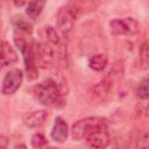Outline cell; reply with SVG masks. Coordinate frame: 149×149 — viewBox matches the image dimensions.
I'll return each mask as SVG.
<instances>
[{
    "instance_id": "1",
    "label": "cell",
    "mask_w": 149,
    "mask_h": 149,
    "mask_svg": "<svg viewBox=\"0 0 149 149\" xmlns=\"http://www.w3.org/2000/svg\"><path fill=\"white\" fill-rule=\"evenodd\" d=\"M69 92L66 79L61 74H54L38 83L34 87L36 100L43 106L62 107L65 104V97Z\"/></svg>"
},
{
    "instance_id": "2",
    "label": "cell",
    "mask_w": 149,
    "mask_h": 149,
    "mask_svg": "<svg viewBox=\"0 0 149 149\" xmlns=\"http://www.w3.org/2000/svg\"><path fill=\"white\" fill-rule=\"evenodd\" d=\"M102 127H107L105 119L98 118V116L84 118L78 120L76 123H73L71 128V136L73 140H77V141L86 140L88 135H91L93 132Z\"/></svg>"
},
{
    "instance_id": "3",
    "label": "cell",
    "mask_w": 149,
    "mask_h": 149,
    "mask_svg": "<svg viewBox=\"0 0 149 149\" xmlns=\"http://www.w3.org/2000/svg\"><path fill=\"white\" fill-rule=\"evenodd\" d=\"M115 81H113L107 74L97 84H94L88 91H87V99L93 105H100L106 102L111 95L114 87Z\"/></svg>"
},
{
    "instance_id": "4",
    "label": "cell",
    "mask_w": 149,
    "mask_h": 149,
    "mask_svg": "<svg viewBox=\"0 0 149 149\" xmlns=\"http://www.w3.org/2000/svg\"><path fill=\"white\" fill-rule=\"evenodd\" d=\"M109 29L113 35L133 36L140 33V23L134 17L114 19L109 22Z\"/></svg>"
},
{
    "instance_id": "5",
    "label": "cell",
    "mask_w": 149,
    "mask_h": 149,
    "mask_svg": "<svg viewBox=\"0 0 149 149\" xmlns=\"http://www.w3.org/2000/svg\"><path fill=\"white\" fill-rule=\"evenodd\" d=\"M35 58L37 66L47 68L56 58L55 47L49 42H40L35 44Z\"/></svg>"
},
{
    "instance_id": "6",
    "label": "cell",
    "mask_w": 149,
    "mask_h": 149,
    "mask_svg": "<svg viewBox=\"0 0 149 149\" xmlns=\"http://www.w3.org/2000/svg\"><path fill=\"white\" fill-rule=\"evenodd\" d=\"M23 79V73L20 69H12L9 70L2 80L1 86V93L3 95H10L14 94L21 86Z\"/></svg>"
},
{
    "instance_id": "7",
    "label": "cell",
    "mask_w": 149,
    "mask_h": 149,
    "mask_svg": "<svg viewBox=\"0 0 149 149\" xmlns=\"http://www.w3.org/2000/svg\"><path fill=\"white\" fill-rule=\"evenodd\" d=\"M76 20L77 16L69 6L61 7L57 13V28L63 35H68L72 30Z\"/></svg>"
},
{
    "instance_id": "8",
    "label": "cell",
    "mask_w": 149,
    "mask_h": 149,
    "mask_svg": "<svg viewBox=\"0 0 149 149\" xmlns=\"http://www.w3.org/2000/svg\"><path fill=\"white\" fill-rule=\"evenodd\" d=\"M109 134L107 127H102L93 132L91 135L87 136L86 142L92 149H106L109 144Z\"/></svg>"
},
{
    "instance_id": "9",
    "label": "cell",
    "mask_w": 149,
    "mask_h": 149,
    "mask_svg": "<svg viewBox=\"0 0 149 149\" xmlns=\"http://www.w3.org/2000/svg\"><path fill=\"white\" fill-rule=\"evenodd\" d=\"M129 143L133 149H149V128H140L133 132Z\"/></svg>"
},
{
    "instance_id": "10",
    "label": "cell",
    "mask_w": 149,
    "mask_h": 149,
    "mask_svg": "<svg viewBox=\"0 0 149 149\" xmlns=\"http://www.w3.org/2000/svg\"><path fill=\"white\" fill-rule=\"evenodd\" d=\"M50 135H51V139L58 143H63L66 141L69 135V126L62 116H57L55 119V123Z\"/></svg>"
},
{
    "instance_id": "11",
    "label": "cell",
    "mask_w": 149,
    "mask_h": 149,
    "mask_svg": "<svg viewBox=\"0 0 149 149\" xmlns=\"http://www.w3.org/2000/svg\"><path fill=\"white\" fill-rule=\"evenodd\" d=\"M17 54L13 49V47L7 42L2 41L1 42V48H0V63L1 68H6L8 65H12L17 62Z\"/></svg>"
},
{
    "instance_id": "12",
    "label": "cell",
    "mask_w": 149,
    "mask_h": 149,
    "mask_svg": "<svg viewBox=\"0 0 149 149\" xmlns=\"http://www.w3.org/2000/svg\"><path fill=\"white\" fill-rule=\"evenodd\" d=\"M48 113L44 109H37L29 114H27L23 119V122L29 128H38L47 121Z\"/></svg>"
},
{
    "instance_id": "13",
    "label": "cell",
    "mask_w": 149,
    "mask_h": 149,
    "mask_svg": "<svg viewBox=\"0 0 149 149\" xmlns=\"http://www.w3.org/2000/svg\"><path fill=\"white\" fill-rule=\"evenodd\" d=\"M108 63V57L105 54H95L88 59V66L94 71H102Z\"/></svg>"
},
{
    "instance_id": "14",
    "label": "cell",
    "mask_w": 149,
    "mask_h": 149,
    "mask_svg": "<svg viewBox=\"0 0 149 149\" xmlns=\"http://www.w3.org/2000/svg\"><path fill=\"white\" fill-rule=\"evenodd\" d=\"M139 66L142 70L149 69V42L144 41L139 49Z\"/></svg>"
},
{
    "instance_id": "15",
    "label": "cell",
    "mask_w": 149,
    "mask_h": 149,
    "mask_svg": "<svg viewBox=\"0 0 149 149\" xmlns=\"http://www.w3.org/2000/svg\"><path fill=\"white\" fill-rule=\"evenodd\" d=\"M44 6H45V2L44 1H30L27 5L26 13H27V15L30 19H36L42 13Z\"/></svg>"
},
{
    "instance_id": "16",
    "label": "cell",
    "mask_w": 149,
    "mask_h": 149,
    "mask_svg": "<svg viewBox=\"0 0 149 149\" xmlns=\"http://www.w3.org/2000/svg\"><path fill=\"white\" fill-rule=\"evenodd\" d=\"M45 36H47V40L49 43H51L55 48H58V47H62L64 45L63 42H62V38L57 31L56 28H54L52 26H47L45 27Z\"/></svg>"
},
{
    "instance_id": "17",
    "label": "cell",
    "mask_w": 149,
    "mask_h": 149,
    "mask_svg": "<svg viewBox=\"0 0 149 149\" xmlns=\"http://www.w3.org/2000/svg\"><path fill=\"white\" fill-rule=\"evenodd\" d=\"M135 93L140 100H148L149 99V76L144 77L139 83Z\"/></svg>"
},
{
    "instance_id": "18",
    "label": "cell",
    "mask_w": 149,
    "mask_h": 149,
    "mask_svg": "<svg viewBox=\"0 0 149 149\" xmlns=\"http://www.w3.org/2000/svg\"><path fill=\"white\" fill-rule=\"evenodd\" d=\"M13 24H14L15 29H17V30H21V31H24V33H28V34H31V31H33L31 23L28 20H26L23 16H21V15L14 16Z\"/></svg>"
},
{
    "instance_id": "19",
    "label": "cell",
    "mask_w": 149,
    "mask_h": 149,
    "mask_svg": "<svg viewBox=\"0 0 149 149\" xmlns=\"http://www.w3.org/2000/svg\"><path fill=\"white\" fill-rule=\"evenodd\" d=\"M135 115L139 119H149V100H141L136 105Z\"/></svg>"
},
{
    "instance_id": "20",
    "label": "cell",
    "mask_w": 149,
    "mask_h": 149,
    "mask_svg": "<svg viewBox=\"0 0 149 149\" xmlns=\"http://www.w3.org/2000/svg\"><path fill=\"white\" fill-rule=\"evenodd\" d=\"M48 141H47V137L42 134V133H35L31 137V144L34 148L36 149H42L47 146Z\"/></svg>"
},
{
    "instance_id": "21",
    "label": "cell",
    "mask_w": 149,
    "mask_h": 149,
    "mask_svg": "<svg viewBox=\"0 0 149 149\" xmlns=\"http://www.w3.org/2000/svg\"><path fill=\"white\" fill-rule=\"evenodd\" d=\"M8 144H9V141H8V139L5 136V135H1V137H0V149H7L8 148Z\"/></svg>"
},
{
    "instance_id": "22",
    "label": "cell",
    "mask_w": 149,
    "mask_h": 149,
    "mask_svg": "<svg viewBox=\"0 0 149 149\" xmlns=\"http://www.w3.org/2000/svg\"><path fill=\"white\" fill-rule=\"evenodd\" d=\"M14 149H27V147H26L24 144H22V143H21V144L15 146V148H14Z\"/></svg>"
},
{
    "instance_id": "23",
    "label": "cell",
    "mask_w": 149,
    "mask_h": 149,
    "mask_svg": "<svg viewBox=\"0 0 149 149\" xmlns=\"http://www.w3.org/2000/svg\"><path fill=\"white\" fill-rule=\"evenodd\" d=\"M50 149H55V148H50Z\"/></svg>"
}]
</instances>
